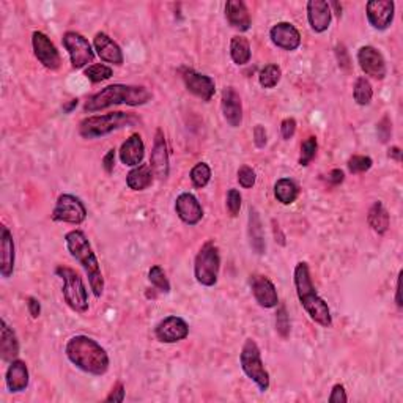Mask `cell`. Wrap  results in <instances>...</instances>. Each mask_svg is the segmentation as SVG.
Here are the masks:
<instances>
[{
  "label": "cell",
  "mask_w": 403,
  "mask_h": 403,
  "mask_svg": "<svg viewBox=\"0 0 403 403\" xmlns=\"http://www.w3.org/2000/svg\"><path fill=\"white\" fill-rule=\"evenodd\" d=\"M65 354L73 365L86 374L101 376L109 370L111 359L106 350L88 336H75L65 345Z\"/></svg>",
  "instance_id": "1"
},
{
  "label": "cell",
  "mask_w": 403,
  "mask_h": 403,
  "mask_svg": "<svg viewBox=\"0 0 403 403\" xmlns=\"http://www.w3.org/2000/svg\"><path fill=\"white\" fill-rule=\"evenodd\" d=\"M151 99L148 88L142 86H125V83H114L92 95L83 104V112L93 114L103 109L127 104V106H144Z\"/></svg>",
  "instance_id": "2"
},
{
  "label": "cell",
  "mask_w": 403,
  "mask_h": 403,
  "mask_svg": "<svg viewBox=\"0 0 403 403\" xmlns=\"http://www.w3.org/2000/svg\"><path fill=\"white\" fill-rule=\"evenodd\" d=\"M293 276H295L293 281H295L298 300H300L301 306L304 307L307 315L323 328L331 326V311H329L328 302L318 295L315 287H313L311 270H309V265L306 261H300V263L295 266V274Z\"/></svg>",
  "instance_id": "3"
},
{
  "label": "cell",
  "mask_w": 403,
  "mask_h": 403,
  "mask_svg": "<svg viewBox=\"0 0 403 403\" xmlns=\"http://www.w3.org/2000/svg\"><path fill=\"white\" fill-rule=\"evenodd\" d=\"M65 244L71 257L79 261L83 271H86L93 295L95 298H101L104 291V277L101 268H99V261L86 233L82 230H71L65 235Z\"/></svg>",
  "instance_id": "4"
},
{
  "label": "cell",
  "mask_w": 403,
  "mask_h": 403,
  "mask_svg": "<svg viewBox=\"0 0 403 403\" xmlns=\"http://www.w3.org/2000/svg\"><path fill=\"white\" fill-rule=\"evenodd\" d=\"M138 123V118L133 114L127 112H109L104 115H93L83 118L79 123V134L83 139H98L122 129L125 127Z\"/></svg>",
  "instance_id": "5"
},
{
  "label": "cell",
  "mask_w": 403,
  "mask_h": 403,
  "mask_svg": "<svg viewBox=\"0 0 403 403\" xmlns=\"http://www.w3.org/2000/svg\"><path fill=\"white\" fill-rule=\"evenodd\" d=\"M55 274L64 282L62 293H64V300L66 304L75 312L86 313L88 307H90V302H88L87 287L83 284L79 273L70 268V266L60 265L55 268Z\"/></svg>",
  "instance_id": "6"
},
{
  "label": "cell",
  "mask_w": 403,
  "mask_h": 403,
  "mask_svg": "<svg viewBox=\"0 0 403 403\" xmlns=\"http://www.w3.org/2000/svg\"><path fill=\"white\" fill-rule=\"evenodd\" d=\"M239 364H242V369L246 376L249 380H252L261 392H266L270 389V374L265 369L260 348L254 339H246L242 348V354H239Z\"/></svg>",
  "instance_id": "7"
},
{
  "label": "cell",
  "mask_w": 403,
  "mask_h": 403,
  "mask_svg": "<svg viewBox=\"0 0 403 403\" xmlns=\"http://www.w3.org/2000/svg\"><path fill=\"white\" fill-rule=\"evenodd\" d=\"M219 270H221V255L218 246L213 242H207L198 250L194 261V276L203 287H214L218 284Z\"/></svg>",
  "instance_id": "8"
},
{
  "label": "cell",
  "mask_w": 403,
  "mask_h": 403,
  "mask_svg": "<svg viewBox=\"0 0 403 403\" xmlns=\"http://www.w3.org/2000/svg\"><path fill=\"white\" fill-rule=\"evenodd\" d=\"M87 219V208L79 197L73 194H62L57 198L55 208L52 211V221L66 222L73 226H81Z\"/></svg>",
  "instance_id": "9"
},
{
  "label": "cell",
  "mask_w": 403,
  "mask_h": 403,
  "mask_svg": "<svg viewBox=\"0 0 403 403\" xmlns=\"http://www.w3.org/2000/svg\"><path fill=\"white\" fill-rule=\"evenodd\" d=\"M62 41H64V48L66 49L68 55H70L71 66L75 70H81V68L92 64L93 59H95V52L92 49V44L81 34L66 32Z\"/></svg>",
  "instance_id": "10"
},
{
  "label": "cell",
  "mask_w": 403,
  "mask_h": 403,
  "mask_svg": "<svg viewBox=\"0 0 403 403\" xmlns=\"http://www.w3.org/2000/svg\"><path fill=\"white\" fill-rule=\"evenodd\" d=\"M32 46L34 54L41 65L51 71L59 70L62 65L60 54L48 35L36 30V32L32 34Z\"/></svg>",
  "instance_id": "11"
},
{
  "label": "cell",
  "mask_w": 403,
  "mask_h": 403,
  "mask_svg": "<svg viewBox=\"0 0 403 403\" xmlns=\"http://www.w3.org/2000/svg\"><path fill=\"white\" fill-rule=\"evenodd\" d=\"M155 336L162 343H177L190 336V324L181 317L170 315L161 320L155 328Z\"/></svg>",
  "instance_id": "12"
},
{
  "label": "cell",
  "mask_w": 403,
  "mask_h": 403,
  "mask_svg": "<svg viewBox=\"0 0 403 403\" xmlns=\"http://www.w3.org/2000/svg\"><path fill=\"white\" fill-rule=\"evenodd\" d=\"M358 64L365 75L376 81H383L387 75L385 57L374 46H363L358 51Z\"/></svg>",
  "instance_id": "13"
},
{
  "label": "cell",
  "mask_w": 403,
  "mask_h": 403,
  "mask_svg": "<svg viewBox=\"0 0 403 403\" xmlns=\"http://www.w3.org/2000/svg\"><path fill=\"white\" fill-rule=\"evenodd\" d=\"M395 3L392 0H370L365 5V14L370 25L376 30H386L394 21Z\"/></svg>",
  "instance_id": "14"
},
{
  "label": "cell",
  "mask_w": 403,
  "mask_h": 403,
  "mask_svg": "<svg viewBox=\"0 0 403 403\" xmlns=\"http://www.w3.org/2000/svg\"><path fill=\"white\" fill-rule=\"evenodd\" d=\"M183 81H185L187 92H191L194 96H197L205 103L211 101L214 93H216V83H214L210 76L190 70V68L183 70Z\"/></svg>",
  "instance_id": "15"
},
{
  "label": "cell",
  "mask_w": 403,
  "mask_h": 403,
  "mask_svg": "<svg viewBox=\"0 0 403 403\" xmlns=\"http://www.w3.org/2000/svg\"><path fill=\"white\" fill-rule=\"evenodd\" d=\"M250 290L257 301V304L263 309H273L279 306V295L276 285L270 281V277L263 274L250 276Z\"/></svg>",
  "instance_id": "16"
},
{
  "label": "cell",
  "mask_w": 403,
  "mask_h": 403,
  "mask_svg": "<svg viewBox=\"0 0 403 403\" xmlns=\"http://www.w3.org/2000/svg\"><path fill=\"white\" fill-rule=\"evenodd\" d=\"M150 167L155 177H158L159 180H166L169 177V151H167V144L162 129H156L153 150H151L150 156Z\"/></svg>",
  "instance_id": "17"
},
{
  "label": "cell",
  "mask_w": 403,
  "mask_h": 403,
  "mask_svg": "<svg viewBox=\"0 0 403 403\" xmlns=\"http://www.w3.org/2000/svg\"><path fill=\"white\" fill-rule=\"evenodd\" d=\"M175 211L186 226H197L203 218V208L191 192H183L175 200Z\"/></svg>",
  "instance_id": "18"
},
{
  "label": "cell",
  "mask_w": 403,
  "mask_h": 403,
  "mask_svg": "<svg viewBox=\"0 0 403 403\" xmlns=\"http://www.w3.org/2000/svg\"><path fill=\"white\" fill-rule=\"evenodd\" d=\"M273 44L284 51H296L301 46V34L290 23H277L270 30Z\"/></svg>",
  "instance_id": "19"
},
{
  "label": "cell",
  "mask_w": 403,
  "mask_h": 403,
  "mask_svg": "<svg viewBox=\"0 0 403 403\" xmlns=\"http://www.w3.org/2000/svg\"><path fill=\"white\" fill-rule=\"evenodd\" d=\"M222 114L226 122L232 128L242 127L243 123V103L242 96L233 87H226L222 92V101H221Z\"/></svg>",
  "instance_id": "20"
},
{
  "label": "cell",
  "mask_w": 403,
  "mask_h": 403,
  "mask_svg": "<svg viewBox=\"0 0 403 403\" xmlns=\"http://www.w3.org/2000/svg\"><path fill=\"white\" fill-rule=\"evenodd\" d=\"M333 12L324 0H311L307 2V21L315 34L326 32L331 25Z\"/></svg>",
  "instance_id": "21"
},
{
  "label": "cell",
  "mask_w": 403,
  "mask_h": 403,
  "mask_svg": "<svg viewBox=\"0 0 403 403\" xmlns=\"http://www.w3.org/2000/svg\"><path fill=\"white\" fill-rule=\"evenodd\" d=\"M93 46L103 62L112 65H123V51L107 34L98 32L93 38Z\"/></svg>",
  "instance_id": "22"
},
{
  "label": "cell",
  "mask_w": 403,
  "mask_h": 403,
  "mask_svg": "<svg viewBox=\"0 0 403 403\" xmlns=\"http://www.w3.org/2000/svg\"><path fill=\"white\" fill-rule=\"evenodd\" d=\"M14 259H16V254H14L13 235L8 227L2 226L0 227V274L5 279L13 276Z\"/></svg>",
  "instance_id": "23"
},
{
  "label": "cell",
  "mask_w": 403,
  "mask_h": 403,
  "mask_svg": "<svg viewBox=\"0 0 403 403\" xmlns=\"http://www.w3.org/2000/svg\"><path fill=\"white\" fill-rule=\"evenodd\" d=\"M120 161L128 167H138L142 164L145 156V145L140 134H133L129 139L122 144V148L118 151Z\"/></svg>",
  "instance_id": "24"
},
{
  "label": "cell",
  "mask_w": 403,
  "mask_h": 403,
  "mask_svg": "<svg viewBox=\"0 0 403 403\" xmlns=\"http://www.w3.org/2000/svg\"><path fill=\"white\" fill-rule=\"evenodd\" d=\"M5 383H7L8 391L13 392V394H18V392H23L27 389L29 386L27 364L21 359L12 361L7 370V375H5Z\"/></svg>",
  "instance_id": "25"
},
{
  "label": "cell",
  "mask_w": 403,
  "mask_h": 403,
  "mask_svg": "<svg viewBox=\"0 0 403 403\" xmlns=\"http://www.w3.org/2000/svg\"><path fill=\"white\" fill-rule=\"evenodd\" d=\"M226 18L229 24L239 32H248L252 25L249 10L242 0H229L226 3Z\"/></svg>",
  "instance_id": "26"
},
{
  "label": "cell",
  "mask_w": 403,
  "mask_h": 403,
  "mask_svg": "<svg viewBox=\"0 0 403 403\" xmlns=\"http://www.w3.org/2000/svg\"><path fill=\"white\" fill-rule=\"evenodd\" d=\"M249 244L252 250L257 255H263L266 252V243H265V233H263V224H261L260 214L255 208L249 210Z\"/></svg>",
  "instance_id": "27"
},
{
  "label": "cell",
  "mask_w": 403,
  "mask_h": 403,
  "mask_svg": "<svg viewBox=\"0 0 403 403\" xmlns=\"http://www.w3.org/2000/svg\"><path fill=\"white\" fill-rule=\"evenodd\" d=\"M0 324H2V328H0V354H2V359L5 363H12L19 354L18 337L14 334L13 328H10V324L3 318Z\"/></svg>",
  "instance_id": "28"
},
{
  "label": "cell",
  "mask_w": 403,
  "mask_h": 403,
  "mask_svg": "<svg viewBox=\"0 0 403 403\" xmlns=\"http://www.w3.org/2000/svg\"><path fill=\"white\" fill-rule=\"evenodd\" d=\"M153 177L155 174L148 164H140L138 167H134V169L127 175V185L129 190L133 191H144L148 186H151Z\"/></svg>",
  "instance_id": "29"
},
{
  "label": "cell",
  "mask_w": 403,
  "mask_h": 403,
  "mask_svg": "<svg viewBox=\"0 0 403 403\" xmlns=\"http://www.w3.org/2000/svg\"><path fill=\"white\" fill-rule=\"evenodd\" d=\"M367 222H369V226L372 227V230L378 235H385L387 232L391 219H389V213H387L383 203L375 202L374 205H372V208L369 210V214H367Z\"/></svg>",
  "instance_id": "30"
},
{
  "label": "cell",
  "mask_w": 403,
  "mask_h": 403,
  "mask_svg": "<svg viewBox=\"0 0 403 403\" xmlns=\"http://www.w3.org/2000/svg\"><path fill=\"white\" fill-rule=\"evenodd\" d=\"M300 196V187L290 178H281L274 185V197L282 205H291Z\"/></svg>",
  "instance_id": "31"
},
{
  "label": "cell",
  "mask_w": 403,
  "mask_h": 403,
  "mask_svg": "<svg viewBox=\"0 0 403 403\" xmlns=\"http://www.w3.org/2000/svg\"><path fill=\"white\" fill-rule=\"evenodd\" d=\"M250 55V44L248 38H244L242 35H235L232 41H230V57L235 62V65L243 66L246 64H249Z\"/></svg>",
  "instance_id": "32"
},
{
  "label": "cell",
  "mask_w": 403,
  "mask_h": 403,
  "mask_svg": "<svg viewBox=\"0 0 403 403\" xmlns=\"http://www.w3.org/2000/svg\"><path fill=\"white\" fill-rule=\"evenodd\" d=\"M353 98L359 106H367L374 98V90H372L370 82L365 77H358L354 82L353 88Z\"/></svg>",
  "instance_id": "33"
},
{
  "label": "cell",
  "mask_w": 403,
  "mask_h": 403,
  "mask_svg": "<svg viewBox=\"0 0 403 403\" xmlns=\"http://www.w3.org/2000/svg\"><path fill=\"white\" fill-rule=\"evenodd\" d=\"M281 77H282L281 66H277L274 64H270V65H265L260 70L259 82L263 88H274L277 83H279Z\"/></svg>",
  "instance_id": "34"
},
{
  "label": "cell",
  "mask_w": 403,
  "mask_h": 403,
  "mask_svg": "<svg viewBox=\"0 0 403 403\" xmlns=\"http://www.w3.org/2000/svg\"><path fill=\"white\" fill-rule=\"evenodd\" d=\"M190 177H191V181H192L194 187H197V190H202V187H205L211 180L210 166H208L207 162H197V164L191 169Z\"/></svg>",
  "instance_id": "35"
},
{
  "label": "cell",
  "mask_w": 403,
  "mask_h": 403,
  "mask_svg": "<svg viewBox=\"0 0 403 403\" xmlns=\"http://www.w3.org/2000/svg\"><path fill=\"white\" fill-rule=\"evenodd\" d=\"M83 76H86L87 79L90 82H93V83H99L103 81L111 79V77H112V68H109L107 65H103V64L90 65L88 68H86V71H83Z\"/></svg>",
  "instance_id": "36"
},
{
  "label": "cell",
  "mask_w": 403,
  "mask_h": 403,
  "mask_svg": "<svg viewBox=\"0 0 403 403\" xmlns=\"http://www.w3.org/2000/svg\"><path fill=\"white\" fill-rule=\"evenodd\" d=\"M148 281L151 282V285H155L159 291H162V293L170 291V282H169V279H167L164 270H162L161 266H158V265L151 266L150 271H148Z\"/></svg>",
  "instance_id": "37"
},
{
  "label": "cell",
  "mask_w": 403,
  "mask_h": 403,
  "mask_svg": "<svg viewBox=\"0 0 403 403\" xmlns=\"http://www.w3.org/2000/svg\"><path fill=\"white\" fill-rule=\"evenodd\" d=\"M276 331L282 339L290 336V317L285 304H279L276 312Z\"/></svg>",
  "instance_id": "38"
},
{
  "label": "cell",
  "mask_w": 403,
  "mask_h": 403,
  "mask_svg": "<svg viewBox=\"0 0 403 403\" xmlns=\"http://www.w3.org/2000/svg\"><path fill=\"white\" fill-rule=\"evenodd\" d=\"M318 150V142L315 135H311L307 138L304 142L301 145V155H300V166H309L312 162V159L315 158Z\"/></svg>",
  "instance_id": "39"
},
{
  "label": "cell",
  "mask_w": 403,
  "mask_h": 403,
  "mask_svg": "<svg viewBox=\"0 0 403 403\" xmlns=\"http://www.w3.org/2000/svg\"><path fill=\"white\" fill-rule=\"evenodd\" d=\"M374 166V161H372L370 156H363V155H354L348 159V170L352 174H364L372 169Z\"/></svg>",
  "instance_id": "40"
},
{
  "label": "cell",
  "mask_w": 403,
  "mask_h": 403,
  "mask_svg": "<svg viewBox=\"0 0 403 403\" xmlns=\"http://www.w3.org/2000/svg\"><path fill=\"white\" fill-rule=\"evenodd\" d=\"M226 207L230 213V216L237 218L239 210H242V194L238 190H229L227 198H226Z\"/></svg>",
  "instance_id": "41"
},
{
  "label": "cell",
  "mask_w": 403,
  "mask_h": 403,
  "mask_svg": "<svg viewBox=\"0 0 403 403\" xmlns=\"http://www.w3.org/2000/svg\"><path fill=\"white\" fill-rule=\"evenodd\" d=\"M255 180H257V175H255V170L249 166L239 167L238 170V183L242 185L244 190H250L255 185Z\"/></svg>",
  "instance_id": "42"
},
{
  "label": "cell",
  "mask_w": 403,
  "mask_h": 403,
  "mask_svg": "<svg viewBox=\"0 0 403 403\" xmlns=\"http://www.w3.org/2000/svg\"><path fill=\"white\" fill-rule=\"evenodd\" d=\"M376 127H378V128H376V133H378L380 142L386 144L387 140L391 139V134H392V123H391L389 117H386V115H385V117L380 120Z\"/></svg>",
  "instance_id": "43"
},
{
  "label": "cell",
  "mask_w": 403,
  "mask_h": 403,
  "mask_svg": "<svg viewBox=\"0 0 403 403\" xmlns=\"http://www.w3.org/2000/svg\"><path fill=\"white\" fill-rule=\"evenodd\" d=\"M296 133V120L295 118H285L281 123V134L284 140H290Z\"/></svg>",
  "instance_id": "44"
},
{
  "label": "cell",
  "mask_w": 403,
  "mask_h": 403,
  "mask_svg": "<svg viewBox=\"0 0 403 403\" xmlns=\"http://www.w3.org/2000/svg\"><path fill=\"white\" fill-rule=\"evenodd\" d=\"M328 400H329V403H345V402H348V397H347V392H345L343 385H334L333 391H331V395H329Z\"/></svg>",
  "instance_id": "45"
},
{
  "label": "cell",
  "mask_w": 403,
  "mask_h": 403,
  "mask_svg": "<svg viewBox=\"0 0 403 403\" xmlns=\"http://www.w3.org/2000/svg\"><path fill=\"white\" fill-rule=\"evenodd\" d=\"M125 386H123V383H118L115 385L114 387H112V391H111V394H109L107 397H106V402H109V403H122L123 400H125Z\"/></svg>",
  "instance_id": "46"
},
{
  "label": "cell",
  "mask_w": 403,
  "mask_h": 403,
  "mask_svg": "<svg viewBox=\"0 0 403 403\" xmlns=\"http://www.w3.org/2000/svg\"><path fill=\"white\" fill-rule=\"evenodd\" d=\"M266 142H268V134H266V129L265 127H261V125H257V127L254 128V144L257 148H265Z\"/></svg>",
  "instance_id": "47"
},
{
  "label": "cell",
  "mask_w": 403,
  "mask_h": 403,
  "mask_svg": "<svg viewBox=\"0 0 403 403\" xmlns=\"http://www.w3.org/2000/svg\"><path fill=\"white\" fill-rule=\"evenodd\" d=\"M115 156H117V151L112 148V150H109L107 153L104 155V158H103V167H104V170H106V174H109V175H111L114 172Z\"/></svg>",
  "instance_id": "48"
},
{
  "label": "cell",
  "mask_w": 403,
  "mask_h": 403,
  "mask_svg": "<svg viewBox=\"0 0 403 403\" xmlns=\"http://www.w3.org/2000/svg\"><path fill=\"white\" fill-rule=\"evenodd\" d=\"M27 309H29L30 317H32L34 320H36V318L40 317V313H41V304H40V301L36 300V298H34V296L27 298Z\"/></svg>",
  "instance_id": "49"
},
{
  "label": "cell",
  "mask_w": 403,
  "mask_h": 403,
  "mask_svg": "<svg viewBox=\"0 0 403 403\" xmlns=\"http://www.w3.org/2000/svg\"><path fill=\"white\" fill-rule=\"evenodd\" d=\"M337 60H339V66L340 68H345V70H348L350 68V59H348V52L345 49V46H337Z\"/></svg>",
  "instance_id": "50"
},
{
  "label": "cell",
  "mask_w": 403,
  "mask_h": 403,
  "mask_svg": "<svg viewBox=\"0 0 403 403\" xmlns=\"http://www.w3.org/2000/svg\"><path fill=\"white\" fill-rule=\"evenodd\" d=\"M343 180H345V174H343V170H340V169H334V170L329 172V175H328V181L331 183L333 186H339L340 183H343Z\"/></svg>",
  "instance_id": "51"
},
{
  "label": "cell",
  "mask_w": 403,
  "mask_h": 403,
  "mask_svg": "<svg viewBox=\"0 0 403 403\" xmlns=\"http://www.w3.org/2000/svg\"><path fill=\"white\" fill-rule=\"evenodd\" d=\"M387 156H389L391 159H395L397 162L402 161V150L399 146H391L389 151H387Z\"/></svg>",
  "instance_id": "52"
},
{
  "label": "cell",
  "mask_w": 403,
  "mask_h": 403,
  "mask_svg": "<svg viewBox=\"0 0 403 403\" xmlns=\"http://www.w3.org/2000/svg\"><path fill=\"white\" fill-rule=\"evenodd\" d=\"M400 277H402V273L399 274V277H397V285H395V304L399 309H402V298H400Z\"/></svg>",
  "instance_id": "53"
},
{
  "label": "cell",
  "mask_w": 403,
  "mask_h": 403,
  "mask_svg": "<svg viewBox=\"0 0 403 403\" xmlns=\"http://www.w3.org/2000/svg\"><path fill=\"white\" fill-rule=\"evenodd\" d=\"M77 104H79V99H77V98H76V99H71L70 103L65 104V106H64V112H65V114L73 112V111H75V109L77 107Z\"/></svg>",
  "instance_id": "54"
},
{
  "label": "cell",
  "mask_w": 403,
  "mask_h": 403,
  "mask_svg": "<svg viewBox=\"0 0 403 403\" xmlns=\"http://www.w3.org/2000/svg\"><path fill=\"white\" fill-rule=\"evenodd\" d=\"M328 5H329V8H334V10H336L337 18L342 16V5L337 3V2H328Z\"/></svg>",
  "instance_id": "55"
},
{
  "label": "cell",
  "mask_w": 403,
  "mask_h": 403,
  "mask_svg": "<svg viewBox=\"0 0 403 403\" xmlns=\"http://www.w3.org/2000/svg\"><path fill=\"white\" fill-rule=\"evenodd\" d=\"M277 232H281V229H279V226H276V222H274V233H277ZM284 239H285V238H284V235H282V233H281V239H279V243H281L282 246H284V244H285V242H284Z\"/></svg>",
  "instance_id": "56"
}]
</instances>
